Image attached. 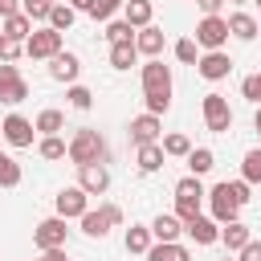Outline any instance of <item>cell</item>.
I'll return each mask as SVG.
<instances>
[{"label":"cell","instance_id":"cell-33","mask_svg":"<svg viewBox=\"0 0 261 261\" xmlns=\"http://www.w3.org/2000/svg\"><path fill=\"white\" fill-rule=\"evenodd\" d=\"M20 12L33 20V24H49V12H53V0H20Z\"/></svg>","mask_w":261,"mask_h":261},{"label":"cell","instance_id":"cell-18","mask_svg":"<svg viewBox=\"0 0 261 261\" xmlns=\"http://www.w3.org/2000/svg\"><path fill=\"white\" fill-rule=\"evenodd\" d=\"M224 20H228V37H237V41H257L261 20H257L253 12H232V16H224Z\"/></svg>","mask_w":261,"mask_h":261},{"label":"cell","instance_id":"cell-17","mask_svg":"<svg viewBox=\"0 0 261 261\" xmlns=\"http://www.w3.org/2000/svg\"><path fill=\"white\" fill-rule=\"evenodd\" d=\"M184 232H188L196 245H216V241H220V224H216L212 216H204V212H200L196 220H188V224H184Z\"/></svg>","mask_w":261,"mask_h":261},{"label":"cell","instance_id":"cell-27","mask_svg":"<svg viewBox=\"0 0 261 261\" xmlns=\"http://www.w3.org/2000/svg\"><path fill=\"white\" fill-rule=\"evenodd\" d=\"M135 61H139V49H135V41L110 45V65H114V69H130Z\"/></svg>","mask_w":261,"mask_h":261},{"label":"cell","instance_id":"cell-11","mask_svg":"<svg viewBox=\"0 0 261 261\" xmlns=\"http://www.w3.org/2000/svg\"><path fill=\"white\" fill-rule=\"evenodd\" d=\"M77 188L86 196H106L110 192V167L106 163H86L77 167Z\"/></svg>","mask_w":261,"mask_h":261},{"label":"cell","instance_id":"cell-13","mask_svg":"<svg viewBox=\"0 0 261 261\" xmlns=\"http://www.w3.org/2000/svg\"><path fill=\"white\" fill-rule=\"evenodd\" d=\"M53 204H57V216H65V220H73V216L82 220V216L90 212V196H86L77 184H73V188H61Z\"/></svg>","mask_w":261,"mask_h":261},{"label":"cell","instance_id":"cell-14","mask_svg":"<svg viewBox=\"0 0 261 261\" xmlns=\"http://www.w3.org/2000/svg\"><path fill=\"white\" fill-rule=\"evenodd\" d=\"M196 73H200L204 82H220V77H228V73H232V57H228L224 49H216V53H200Z\"/></svg>","mask_w":261,"mask_h":261},{"label":"cell","instance_id":"cell-31","mask_svg":"<svg viewBox=\"0 0 261 261\" xmlns=\"http://www.w3.org/2000/svg\"><path fill=\"white\" fill-rule=\"evenodd\" d=\"M33 126H37V135H57V130H65V114L61 110H41Z\"/></svg>","mask_w":261,"mask_h":261},{"label":"cell","instance_id":"cell-28","mask_svg":"<svg viewBox=\"0 0 261 261\" xmlns=\"http://www.w3.org/2000/svg\"><path fill=\"white\" fill-rule=\"evenodd\" d=\"M163 155H175V159H188L192 155V139L188 135H179V130H171V135H163Z\"/></svg>","mask_w":261,"mask_h":261},{"label":"cell","instance_id":"cell-9","mask_svg":"<svg viewBox=\"0 0 261 261\" xmlns=\"http://www.w3.org/2000/svg\"><path fill=\"white\" fill-rule=\"evenodd\" d=\"M65 237H69L65 216H45V220L33 228V245H37L41 253H49V249H65Z\"/></svg>","mask_w":261,"mask_h":261},{"label":"cell","instance_id":"cell-40","mask_svg":"<svg viewBox=\"0 0 261 261\" xmlns=\"http://www.w3.org/2000/svg\"><path fill=\"white\" fill-rule=\"evenodd\" d=\"M20 53H24V45H20V41H12V37H4V33H0V65H12V61H16V57H20Z\"/></svg>","mask_w":261,"mask_h":261},{"label":"cell","instance_id":"cell-30","mask_svg":"<svg viewBox=\"0 0 261 261\" xmlns=\"http://www.w3.org/2000/svg\"><path fill=\"white\" fill-rule=\"evenodd\" d=\"M241 179L253 188V184H261V147H253V151H245V159H241Z\"/></svg>","mask_w":261,"mask_h":261},{"label":"cell","instance_id":"cell-47","mask_svg":"<svg viewBox=\"0 0 261 261\" xmlns=\"http://www.w3.org/2000/svg\"><path fill=\"white\" fill-rule=\"evenodd\" d=\"M253 126H257V135H261V106H257V114H253Z\"/></svg>","mask_w":261,"mask_h":261},{"label":"cell","instance_id":"cell-22","mask_svg":"<svg viewBox=\"0 0 261 261\" xmlns=\"http://www.w3.org/2000/svg\"><path fill=\"white\" fill-rule=\"evenodd\" d=\"M179 232H184V220H179L175 212H159V216L151 220V237H155V241H179Z\"/></svg>","mask_w":261,"mask_h":261},{"label":"cell","instance_id":"cell-45","mask_svg":"<svg viewBox=\"0 0 261 261\" xmlns=\"http://www.w3.org/2000/svg\"><path fill=\"white\" fill-rule=\"evenodd\" d=\"M41 261H69V257H65V249H49V253H41Z\"/></svg>","mask_w":261,"mask_h":261},{"label":"cell","instance_id":"cell-37","mask_svg":"<svg viewBox=\"0 0 261 261\" xmlns=\"http://www.w3.org/2000/svg\"><path fill=\"white\" fill-rule=\"evenodd\" d=\"M135 33H139V29H130L126 20H110V24H106V41H110V45H122V41H135Z\"/></svg>","mask_w":261,"mask_h":261},{"label":"cell","instance_id":"cell-10","mask_svg":"<svg viewBox=\"0 0 261 261\" xmlns=\"http://www.w3.org/2000/svg\"><path fill=\"white\" fill-rule=\"evenodd\" d=\"M29 98V82L20 77L16 65H0V102L4 106H20Z\"/></svg>","mask_w":261,"mask_h":261},{"label":"cell","instance_id":"cell-44","mask_svg":"<svg viewBox=\"0 0 261 261\" xmlns=\"http://www.w3.org/2000/svg\"><path fill=\"white\" fill-rule=\"evenodd\" d=\"M16 12H20V0H0V20H8Z\"/></svg>","mask_w":261,"mask_h":261},{"label":"cell","instance_id":"cell-16","mask_svg":"<svg viewBox=\"0 0 261 261\" xmlns=\"http://www.w3.org/2000/svg\"><path fill=\"white\" fill-rule=\"evenodd\" d=\"M77 73H82V61H77V53H69V49H61V53L49 61V77H53V82L77 86Z\"/></svg>","mask_w":261,"mask_h":261},{"label":"cell","instance_id":"cell-19","mask_svg":"<svg viewBox=\"0 0 261 261\" xmlns=\"http://www.w3.org/2000/svg\"><path fill=\"white\" fill-rule=\"evenodd\" d=\"M135 49H139V57H159L163 53V29H155V24H147V29H139L135 33Z\"/></svg>","mask_w":261,"mask_h":261},{"label":"cell","instance_id":"cell-7","mask_svg":"<svg viewBox=\"0 0 261 261\" xmlns=\"http://www.w3.org/2000/svg\"><path fill=\"white\" fill-rule=\"evenodd\" d=\"M208 208H212V220H216V224H232V220H241V204H237L228 179L216 184V188L208 192Z\"/></svg>","mask_w":261,"mask_h":261},{"label":"cell","instance_id":"cell-21","mask_svg":"<svg viewBox=\"0 0 261 261\" xmlns=\"http://www.w3.org/2000/svg\"><path fill=\"white\" fill-rule=\"evenodd\" d=\"M163 159H167V155H163V147H159V143H147V147H135V167H139L143 175H155V171L163 167Z\"/></svg>","mask_w":261,"mask_h":261},{"label":"cell","instance_id":"cell-29","mask_svg":"<svg viewBox=\"0 0 261 261\" xmlns=\"http://www.w3.org/2000/svg\"><path fill=\"white\" fill-rule=\"evenodd\" d=\"M37 155H41V159H49V163H53V159H65V155H69V143H65V139H57V135H45V139L37 143Z\"/></svg>","mask_w":261,"mask_h":261},{"label":"cell","instance_id":"cell-41","mask_svg":"<svg viewBox=\"0 0 261 261\" xmlns=\"http://www.w3.org/2000/svg\"><path fill=\"white\" fill-rule=\"evenodd\" d=\"M241 94H245L253 106H261V73H249V77L241 82Z\"/></svg>","mask_w":261,"mask_h":261},{"label":"cell","instance_id":"cell-36","mask_svg":"<svg viewBox=\"0 0 261 261\" xmlns=\"http://www.w3.org/2000/svg\"><path fill=\"white\" fill-rule=\"evenodd\" d=\"M16 184H20V163L0 151V188H16Z\"/></svg>","mask_w":261,"mask_h":261},{"label":"cell","instance_id":"cell-46","mask_svg":"<svg viewBox=\"0 0 261 261\" xmlns=\"http://www.w3.org/2000/svg\"><path fill=\"white\" fill-rule=\"evenodd\" d=\"M65 4H69L73 12H90V4H94V0H65Z\"/></svg>","mask_w":261,"mask_h":261},{"label":"cell","instance_id":"cell-32","mask_svg":"<svg viewBox=\"0 0 261 261\" xmlns=\"http://www.w3.org/2000/svg\"><path fill=\"white\" fill-rule=\"evenodd\" d=\"M188 167H192V175H208V171L216 167V155H212L208 147H192V155H188Z\"/></svg>","mask_w":261,"mask_h":261},{"label":"cell","instance_id":"cell-15","mask_svg":"<svg viewBox=\"0 0 261 261\" xmlns=\"http://www.w3.org/2000/svg\"><path fill=\"white\" fill-rule=\"evenodd\" d=\"M126 135H130V143H135V147H147V143H159L163 122H159V114H139V118H130Z\"/></svg>","mask_w":261,"mask_h":261},{"label":"cell","instance_id":"cell-20","mask_svg":"<svg viewBox=\"0 0 261 261\" xmlns=\"http://www.w3.org/2000/svg\"><path fill=\"white\" fill-rule=\"evenodd\" d=\"M253 241V232H249V224L245 220H232V224H220V245L228 249V253H241L245 245Z\"/></svg>","mask_w":261,"mask_h":261},{"label":"cell","instance_id":"cell-35","mask_svg":"<svg viewBox=\"0 0 261 261\" xmlns=\"http://www.w3.org/2000/svg\"><path fill=\"white\" fill-rule=\"evenodd\" d=\"M73 20H77V12H73L69 4H53V12H49V29L65 33V29H73Z\"/></svg>","mask_w":261,"mask_h":261},{"label":"cell","instance_id":"cell-3","mask_svg":"<svg viewBox=\"0 0 261 261\" xmlns=\"http://www.w3.org/2000/svg\"><path fill=\"white\" fill-rule=\"evenodd\" d=\"M204 200H208V192H204L200 175H184V179L175 184V216H179L184 224L200 216V204H204Z\"/></svg>","mask_w":261,"mask_h":261},{"label":"cell","instance_id":"cell-26","mask_svg":"<svg viewBox=\"0 0 261 261\" xmlns=\"http://www.w3.org/2000/svg\"><path fill=\"white\" fill-rule=\"evenodd\" d=\"M0 33H4V37H12V41H20V45H24V41H29V37H33V20H29V16H24V12H16V16H8V20H0Z\"/></svg>","mask_w":261,"mask_h":261},{"label":"cell","instance_id":"cell-23","mask_svg":"<svg viewBox=\"0 0 261 261\" xmlns=\"http://www.w3.org/2000/svg\"><path fill=\"white\" fill-rule=\"evenodd\" d=\"M147 261H192V253H188V245H179V241H155V245L147 249Z\"/></svg>","mask_w":261,"mask_h":261},{"label":"cell","instance_id":"cell-53","mask_svg":"<svg viewBox=\"0 0 261 261\" xmlns=\"http://www.w3.org/2000/svg\"><path fill=\"white\" fill-rule=\"evenodd\" d=\"M37 261H41V257H37Z\"/></svg>","mask_w":261,"mask_h":261},{"label":"cell","instance_id":"cell-8","mask_svg":"<svg viewBox=\"0 0 261 261\" xmlns=\"http://www.w3.org/2000/svg\"><path fill=\"white\" fill-rule=\"evenodd\" d=\"M196 45H200L204 53L224 49V45H228V20H224V16H204V20L196 24Z\"/></svg>","mask_w":261,"mask_h":261},{"label":"cell","instance_id":"cell-42","mask_svg":"<svg viewBox=\"0 0 261 261\" xmlns=\"http://www.w3.org/2000/svg\"><path fill=\"white\" fill-rule=\"evenodd\" d=\"M237 261H261V241H249V245L237 253Z\"/></svg>","mask_w":261,"mask_h":261},{"label":"cell","instance_id":"cell-48","mask_svg":"<svg viewBox=\"0 0 261 261\" xmlns=\"http://www.w3.org/2000/svg\"><path fill=\"white\" fill-rule=\"evenodd\" d=\"M220 261H237V257H232V253H228V257H220Z\"/></svg>","mask_w":261,"mask_h":261},{"label":"cell","instance_id":"cell-54","mask_svg":"<svg viewBox=\"0 0 261 261\" xmlns=\"http://www.w3.org/2000/svg\"><path fill=\"white\" fill-rule=\"evenodd\" d=\"M0 139H4V135H0Z\"/></svg>","mask_w":261,"mask_h":261},{"label":"cell","instance_id":"cell-4","mask_svg":"<svg viewBox=\"0 0 261 261\" xmlns=\"http://www.w3.org/2000/svg\"><path fill=\"white\" fill-rule=\"evenodd\" d=\"M118 224H122V208L118 204H98V208H90L82 216V232L94 237V241L110 237V228H118Z\"/></svg>","mask_w":261,"mask_h":261},{"label":"cell","instance_id":"cell-43","mask_svg":"<svg viewBox=\"0 0 261 261\" xmlns=\"http://www.w3.org/2000/svg\"><path fill=\"white\" fill-rule=\"evenodd\" d=\"M196 4H200L204 16H220V8H224V0H196Z\"/></svg>","mask_w":261,"mask_h":261},{"label":"cell","instance_id":"cell-49","mask_svg":"<svg viewBox=\"0 0 261 261\" xmlns=\"http://www.w3.org/2000/svg\"><path fill=\"white\" fill-rule=\"evenodd\" d=\"M228 4H249V0H228Z\"/></svg>","mask_w":261,"mask_h":261},{"label":"cell","instance_id":"cell-34","mask_svg":"<svg viewBox=\"0 0 261 261\" xmlns=\"http://www.w3.org/2000/svg\"><path fill=\"white\" fill-rule=\"evenodd\" d=\"M171 53H175V61H184V65H196V61H200V45H196V37H179V41L171 45Z\"/></svg>","mask_w":261,"mask_h":261},{"label":"cell","instance_id":"cell-5","mask_svg":"<svg viewBox=\"0 0 261 261\" xmlns=\"http://www.w3.org/2000/svg\"><path fill=\"white\" fill-rule=\"evenodd\" d=\"M24 53H29L33 61H53V57L61 53V33H57V29H49V24L33 29V37L24 41Z\"/></svg>","mask_w":261,"mask_h":261},{"label":"cell","instance_id":"cell-39","mask_svg":"<svg viewBox=\"0 0 261 261\" xmlns=\"http://www.w3.org/2000/svg\"><path fill=\"white\" fill-rule=\"evenodd\" d=\"M65 98H69V106H73V110H90V106H94V94H90L86 86H69V90H65Z\"/></svg>","mask_w":261,"mask_h":261},{"label":"cell","instance_id":"cell-38","mask_svg":"<svg viewBox=\"0 0 261 261\" xmlns=\"http://www.w3.org/2000/svg\"><path fill=\"white\" fill-rule=\"evenodd\" d=\"M122 4H126V0H94V4H90V16H94V20H106V24H110V16H114V12L122 8Z\"/></svg>","mask_w":261,"mask_h":261},{"label":"cell","instance_id":"cell-12","mask_svg":"<svg viewBox=\"0 0 261 261\" xmlns=\"http://www.w3.org/2000/svg\"><path fill=\"white\" fill-rule=\"evenodd\" d=\"M0 135H4V143H8V147H33L37 126H33L24 114H8V118L0 122Z\"/></svg>","mask_w":261,"mask_h":261},{"label":"cell","instance_id":"cell-25","mask_svg":"<svg viewBox=\"0 0 261 261\" xmlns=\"http://www.w3.org/2000/svg\"><path fill=\"white\" fill-rule=\"evenodd\" d=\"M151 16H155L151 0H126V4H122V20H126L130 29H147Z\"/></svg>","mask_w":261,"mask_h":261},{"label":"cell","instance_id":"cell-1","mask_svg":"<svg viewBox=\"0 0 261 261\" xmlns=\"http://www.w3.org/2000/svg\"><path fill=\"white\" fill-rule=\"evenodd\" d=\"M143 102H147V114L171 110V65H163L159 57L143 65Z\"/></svg>","mask_w":261,"mask_h":261},{"label":"cell","instance_id":"cell-2","mask_svg":"<svg viewBox=\"0 0 261 261\" xmlns=\"http://www.w3.org/2000/svg\"><path fill=\"white\" fill-rule=\"evenodd\" d=\"M69 163L73 167H86V163H106V139L98 130H73L69 139Z\"/></svg>","mask_w":261,"mask_h":261},{"label":"cell","instance_id":"cell-51","mask_svg":"<svg viewBox=\"0 0 261 261\" xmlns=\"http://www.w3.org/2000/svg\"><path fill=\"white\" fill-rule=\"evenodd\" d=\"M253 4H257V8H261V0H253Z\"/></svg>","mask_w":261,"mask_h":261},{"label":"cell","instance_id":"cell-24","mask_svg":"<svg viewBox=\"0 0 261 261\" xmlns=\"http://www.w3.org/2000/svg\"><path fill=\"white\" fill-rule=\"evenodd\" d=\"M122 245H126V253H139V257H147V249L155 245V237H151V224H130V228H126V237H122Z\"/></svg>","mask_w":261,"mask_h":261},{"label":"cell","instance_id":"cell-52","mask_svg":"<svg viewBox=\"0 0 261 261\" xmlns=\"http://www.w3.org/2000/svg\"><path fill=\"white\" fill-rule=\"evenodd\" d=\"M257 37H261V29H257Z\"/></svg>","mask_w":261,"mask_h":261},{"label":"cell","instance_id":"cell-6","mask_svg":"<svg viewBox=\"0 0 261 261\" xmlns=\"http://www.w3.org/2000/svg\"><path fill=\"white\" fill-rule=\"evenodd\" d=\"M204 126L212 135H228L232 130V110H228V98L224 94H204Z\"/></svg>","mask_w":261,"mask_h":261},{"label":"cell","instance_id":"cell-50","mask_svg":"<svg viewBox=\"0 0 261 261\" xmlns=\"http://www.w3.org/2000/svg\"><path fill=\"white\" fill-rule=\"evenodd\" d=\"M53 4H65V0H53Z\"/></svg>","mask_w":261,"mask_h":261}]
</instances>
